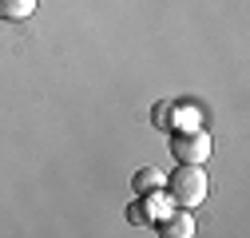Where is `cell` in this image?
<instances>
[{"label": "cell", "instance_id": "obj_3", "mask_svg": "<svg viewBox=\"0 0 250 238\" xmlns=\"http://www.w3.org/2000/svg\"><path fill=\"white\" fill-rule=\"evenodd\" d=\"M159 234H167V238H191L195 234V215L187 211V206H179L175 215H163L159 218Z\"/></svg>", "mask_w": 250, "mask_h": 238}, {"label": "cell", "instance_id": "obj_2", "mask_svg": "<svg viewBox=\"0 0 250 238\" xmlns=\"http://www.w3.org/2000/svg\"><path fill=\"white\" fill-rule=\"evenodd\" d=\"M171 155L175 163H207L210 159V135L203 127H175L171 131Z\"/></svg>", "mask_w": 250, "mask_h": 238}, {"label": "cell", "instance_id": "obj_5", "mask_svg": "<svg viewBox=\"0 0 250 238\" xmlns=\"http://www.w3.org/2000/svg\"><path fill=\"white\" fill-rule=\"evenodd\" d=\"M36 4L40 0H0V16L4 20H28L36 12Z\"/></svg>", "mask_w": 250, "mask_h": 238}, {"label": "cell", "instance_id": "obj_4", "mask_svg": "<svg viewBox=\"0 0 250 238\" xmlns=\"http://www.w3.org/2000/svg\"><path fill=\"white\" fill-rule=\"evenodd\" d=\"M151 191H163V171L159 167H139L131 175V195H151Z\"/></svg>", "mask_w": 250, "mask_h": 238}, {"label": "cell", "instance_id": "obj_6", "mask_svg": "<svg viewBox=\"0 0 250 238\" xmlns=\"http://www.w3.org/2000/svg\"><path fill=\"white\" fill-rule=\"evenodd\" d=\"M127 218H131V222H139V226H151V222H155V215H151V206H147V198H143V195H139V202H135V206H127Z\"/></svg>", "mask_w": 250, "mask_h": 238}, {"label": "cell", "instance_id": "obj_1", "mask_svg": "<svg viewBox=\"0 0 250 238\" xmlns=\"http://www.w3.org/2000/svg\"><path fill=\"white\" fill-rule=\"evenodd\" d=\"M210 183H207V171L199 163H179V171L167 178V198L175 206H187V211H195V206L207 198Z\"/></svg>", "mask_w": 250, "mask_h": 238}, {"label": "cell", "instance_id": "obj_7", "mask_svg": "<svg viewBox=\"0 0 250 238\" xmlns=\"http://www.w3.org/2000/svg\"><path fill=\"white\" fill-rule=\"evenodd\" d=\"M151 123H155V127H171V123H175V111H171V103H155V111H151Z\"/></svg>", "mask_w": 250, "mask_h": 238}]
</instances>
